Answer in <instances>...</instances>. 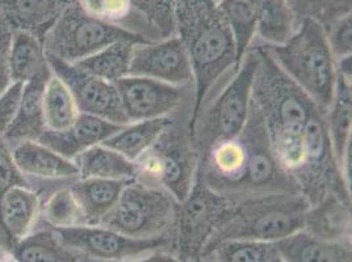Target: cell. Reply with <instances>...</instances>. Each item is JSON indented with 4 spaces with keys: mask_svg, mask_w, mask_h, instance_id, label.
<instances>
[{
    "mask_svg": "<svg viewBox=\"0 0 352 262\" xmlns=\"http://www.w3.org/2000/svg\"><path fill=\"white\" fill-rule=\"evenodd\" d=\"M250 47H255L259 56L251 102L262 117L281 167L292 176L302 161L309 118L318 106L280 69L263 45Z\"/></svg>",
    "mask_w": 352,
    "mask_h": 262,
    "instance_id": "6da1fadb",
    "label": "cell"
},
{
    "mask_svg": "<svg viewBox=\"0 0 352 262\" xmlns=\"http://www.w3.org/2000/svg\"><path fill=\"white\" fill-rule=\"evenodd\" d=\"M175 34L191 60L195 113L208 92L238 67L234 41L216 0H175Z\"/></svg>",
    "mask_w": 352,
    "mask_h": 262,
    "instance_id": "7a4b0ae2",
    "label": "cell"
},
{
    "mask_svg": "<svg viewBox=\"0 0 352 262\" xmlns=\"http://www.w3.org/2000/svg\"><path fill=\"white\" fill-rule=\"evenodd\" d=\"M259 56L250 47L233 71L212 88L193 113L192 139L199 159L209 148L235 138L246 123L251 105V89Z\"/></svg>",
    "mask_w": 352,
    "mask_h": 262,
    "instance_id": "3957f363",
    "label": "cell"
},
{
    "mask_svg": "<svg viewBox=\"0 0 352 262\" xmlns=\"http://www.w3.org/2000/svg\"><path fill=\"white\" fill-rule=\"evenodd\" d=\"M193 102L183 105L155 143L137 160L135 181L164 190L176 202L191 191L199 171V152L192 139Z\"/></svg>",
    "mask_w": 352,
    "mask_h": 262,
    "instance_id": "277c9868",
    "label": "cell"
},
{
    "mask_svg": "<svg viewBox=\"0 0 352 262\" xmlns=\"http://www.w3.org/2000/svg\"><path fill=\"white\" fill-rule=\"evenodd\" d=\"M263 46L287 76L326 113L334 97L338 75L322 24L310 17L301 19L285 44Z\"/></svg>",
    "mask_w": 352,
    "mask_h": 262,
    "instance_id": "5b68a950",
    "label": "cell"
},
{
    "mask_svg": "<svg viewBox=\"0 0 352 262\" xmlns=\"http://www.w3.org/2000/svg\"><path fill=\"white\" fill-rule=\"evenodd\" d=\"M309 206L300 193H272L236 201L204 252L220 241L233 239L278 243L304 230Z\"/></svg>",
    "mask_w": 352,
    "mask_h": 262,
    "instance_id": "8992f818",
    "label": "cell"
},
{
    "mask_svg": "<svg viewBox=\"0 0 352 262\" xmlns=\"http://www.w3.org/2000/svg\"><path fill=\"white\" fill-rule=\"evenodd\" d=\"M120 41L151 43L135 32L89 15L75 3L47 30L43 44L47 56L75 64Z\"/></svg>",
    "mask_w": 352,
    "mask_h": 262,
    "instance_id": "52a82bcc",
    "label": "cell"
},
{
    "mask_svg": "<svg viewBox=\"0 0 352 262\" xmlns=\"http://www.w3.org/2000/svg\"><path fill=\"white\" fill-rule=\"evenodd\" d=\"M292 177L309 204H317L329 195L351 201V188L342 174L326 128L324 112L320 108L309 118L304 134V156Z\"/></svg>",
    "mask_w": 352,
    "mask_h": 262,
    "instance_id": "ba28073f",
    "label": "cell"
},
{
    "mask_svg": "<svg viewBox=\"0 0 352 262\" xmlns=\"http://www.w3.org/2000/svg\"><path fill=\"white\" fill-rule=\"evenodd\" d=\"M234 202L208 188L197 177L190 194L175 204L173 233L176 256L186 262H199Z\"/></svg>",
    "mask_w": 352,
    "mask_h": 262,
    "instance_id": "9c48e42d",
    "label": "cell"
},
{
    "mask_svg": "<svg viewBox=\"0 0 352 262\" xmlns=\"http://www.w3.org/2000/svg\"><path fill=\"white\" fill-rule=\"evenodd\" d=\"M175 204L164 190L132 180L102 226L134 239L174 236Z\"/></svg>",
    "mask_w": 352,
    "mask_h": 262,
    "instance_id": "30bf717a",
    "label": "cell"
},
{
    "mask_svg": "<svg viewBox=\"0 0 352 262\" xmlns=\"http://www.w3.org/2000/svg\"><path fill=\"white\" fill-rule=\"evenodd\" d=\"M59 241L80 257L105 262L132 261L154 252H174V236L134 239L102 224L52 228Z\"/></svg>",
    "mask_w": 352,
    "mask_h": 262,
    "instance_id": "8fae6325",
    "label": "cell"
},
{
    "mask_svg": "<svg viewBox=\"0 0 352 262\" xmlns=\"http://www.w3.org/2000/svg\"><path fill=\"white\" fill-rule=\"evenodd\" d=\"M115 86L128 122L173 116L183 105L195 104L193 87H177L141 76H126Z\"/></svg>",
    "mask_w": 352,
    "mask_h": 262,
    "instance_id": "7c38bea8",
    "label": "cell"
},
{
    "mask_svg": "<svg viewBox=\"0 0 352 262\" xmlns=\"http://www.w3.org/2000/svg\"><path fill=\"white\" fill-rule=\"evenodd\" d=\"M47 56V54H46ZM50 69L73 95L80 113L99 117L116 125L129 123L115 84L94 76L76 64L47 56Z\"/></svg>",
    "mask_w": 352,
    "mask_h": 262,
    "instance_id": "4fadbf2b",
    "label": "cell"
},
{
    "mask_svg": "<svg viewBox=\"0 0 352 262\" xmlns=\"http://www.w3.org/2000/svg\"><path fill=\"white\" fill-rule=\"evenodd\" d=\"M128 76L160 80L177 87L195 88L191 60L176 34L133 46Z\"/></svg>",
    "mask_w": 352,
    "mask_h": 262,
    "instance_id": "5bb4252c",
    "label": "cell"
},
{
    "mask_svg": "<svg viewBox=\"0 0 352 262\" xmlns=\"http://www.w3.org/2000/svg\"><path fill=\"white\" fill-rule=\"evenodd\" d=\"M43 201L28 184L15 185L0 198V239L1 247L11 249L34 231L41 217Z\"/></svg>",
    "mask_w": 352,
    "mask_h": 262,
    "instance_id": "9a60e30c",
    "label": "cell"
},
{
    "mask_svg": "<svg viewBox=\"0 0 352 262\" xmlns=\"http://www.w3.org/2000/svg\"><path fill=\"white\" fill-rule=\"evenodd\" d=\"M124 125H116L99 117L80 113L67 130H46L38 142L56 151L63 158L73 160L83 151L102 145Z\"/></svg>",
    "mask_w": 352,
    "mask_h": 262,
    "instance_id": "2e32d148",
    "label": "cell"
},
{
    "mask_svg": "<svg viewBox=\"0 0 352 262\" xmlns=\"http://www.w3.org/2000/svg\"><path fill=\"white\" fill-rule=\"evenodd\" d=\"M17 171L27 177L73 182L79 178L73 160L63 158L38 141H25L10 147Z\"/></svg>",
    "mask_w": 352,
    "mask_h": 262,
    "instance_id": "e0dca14e",
    "label": "cell"
},
{
    "mask_svg": "<svg viewBox=\"0 0 352 262\" xmlns=\"http://www.w3.org/2000/svg\"><path fill=\"white\" fill-rule=\"evenodd\" d=\"M79 0H0V12L14 30L32 33L41 41L62 14Z\"/></svg>",
    "mask_w": 352,
    "mask_h": 262,
    "instance_id": "ac0fdd59",
    "label": "cell"
},
{
    "mask_svg": "<svg viewBox=\"0 0 352 262\" xmlns=\"http://www.w3.org/2000/svg\"><path fill=\"white\" fill-rule=\"evenodd\" d=\"M304 231L326 241L351 243V201L329 195L310 204L304 217Z\"/></svg>",
    "mask_w": 352,
    "mask_h": 262,
    "instance_id": "d6986e66",
    "label": "cell"
},
{
    "mask_svg": "<svg viewBox=\"0 0 352 262\" xmlns=\"http://www.w3.org/2000/svg\"><path fill=\"white\" fill-rule=\"evenodd\" d=\"M284 262H352L351 243L326 241L301 230L276 243Z\"/></svg>",
    "mask_w": 352,
    "mask_h": 262,
    "instance_id": "ffe728a7",
    "label": "cell"
},
{
    "mask_svg": "<svg viewBox=\"0 0 352 262\" xmlns=\"http://www.w3.org/2000/svg\"><path fill=\"white\" fill-rule=\"evenodd\" d=\"M50 76L36 78L24 84L19 113L12 126L1 136L7 146H15L25 141H38V138L46 130L43 110V93L45 84Z\"/></svg>",
    "mask_w": 352,
    "mask_h": 262,
    "instance_id": "44dd1931",
    "label": "cell"
},
{
    "mask_svg": "<svg viewBox=\"0 0 352 262\" xmlns=\"http://www.w3.org/2000/svg\"><path fill=\"white\" fill-rule=\"evenodd\" d=\"M129 181L78 178L70 185L87 224H102Z\"/></svg>",
    "mask_w": 352,
    "mask_h": 262,
    "instance_id": "7402d4cb",
    "label": "cell"
},
{
    "mask_svg": "<svg viewBox=\"0 0 352 262\" xmlns=\"http://www.w3.org/2000/svg\"><path fill=\"white\" fill-rule=\"evenodd\" d=\"M8 73L11 82H21L24 84L36 78L53 73L40 38L24 30H14L8 57Z\"/></svg>",
    "mask_w": 352,
    "mask_h": 262,
    "instance_id": "603a6c76",
    "label": "cell"
},
{
    "mask_svg": "<svg viewBox=\"0 0 352 262\" xmlns=\"http://www.w3.org/2000/svg\"><path fill=\"white\" fill-rule=\"evenodd\" d=\"M74 163L79 178H102L132 181L135 178V164L118 151L104 146L91 147L79 154Z\"/></svg>",
    "mask_w": 352,
    "mask_h": 262,
    "instance_id": "cb8c5ba5",
    "label": "cell"
},
{
    "mask_svg": "<svg viewBox=\"0 0 352 262\" xmlns=\"http://www.w3.org/2000/svg\"><path fill=\"white\" fill-rule=\"evenodd\" d=\"M297 19L288 0H256V43L278 46L285 44L297 28Z\"/></svg>",
    "mask_w": 352,
    "mask_h": 262,
    "instance_id": "d4e9b609",
    "label": "cell"
},
{
    "mask_svg": "<svg viewBox=\"0 0 352 262\" xmlns=\"http://www.w3.org/2000/svg\"><path fill=\"white\" fill-rule=\"evenodd\" d=\"M170 122L171 116L129 122L121 126L102 145L118 151L129 160L135 161L155 143Z\"/></svg>",
    "mask_w": 352,
    "mask_h": 262,
    "instance_id": "484cf974",
    "label": "cell"
},
{
    "mask_svg": "<svg viewBox=\"0 0 352 262\" xmlns=\"http://www.w3.org/2000/svg\"><path fill=\"white\" fill-rule=\"evenodd\" d=\"M324 119L334 152L342 164L343 155L352 143V86L350 80L340 75L337 76L334 97L324 113Z\"/></svg>",
    "mask_w": 352,
    "mask_h": 262,
    "instance_id": "4316f807",
    "label": "cell"
},
{
    "mask_svg": "<svg viewBox=\"0 0 352 262\" xmlns=\"http://www.w3.org/2000/svg\"><path fill=\"white\" fill-rule=\"evenodd\" d=\"M17 262H79L80 256L65 247L52 228L33 231L11 249Z\"/></svg>",
    "mask_w": 352,
    "mask_h": 262,
    "instance_id": "83f0119b",
    "label": "cell"
},
{
    "mask_svg": "<svg viewBox=\"0 0 352 262\" xmlns=\"http://www.w3.org/2000/svg\"><path fill=\"white\" fill-rule=\"evenodd\" d=\"M43 110L46 129L52 131L67 130L80 115L72 92L54 73L45 84Z\"/></svg>",
    "mask_w": 352,
    "mask_h": 262,
    "instance_id": "f1b7e54d",
    "label": "cell"
},
{
    "mask_svg": "<svg viewBox=\"0 0 352 262\" xmlns=\"http://www.w3.org/2000/svg\"><path fill=\"white\" fill-rule=\"evenodd\" d=\"M279 257L276 243L223 240L206 249L199 262H267Z\"/></svg>",
    "mask_w": 352,
    "mask_h": 262,
    "instance_id": "f546056e",
    "label": "cell"
},
{
    "mask_svg": "<svg viewBox=\"0 0 352 262\" xmlns=\"http://www.w3.org/2000/svg\"><path fill=\"white\" fill-rule=\"evenodd\" d=\"M134 45L128 41L109 45L75 64L88 73L115 84L129 75Z\"/></svg>",
    "mask_w": 352,
    "mask_h": 262,
    "instance_id": "4dcf8cb0",
    "label": "cell"
},
{
    "mask_svg": "<svg viewBox=\"0 0 352 262\" xmlns=\"http://www.w3.org/2000/svg\"><path fill=\"white\" fill-rule=\"evenodd\" d=\"M217 3L228 21L239 64L255 41L256 0H220Z\"/></svg>",
    "mask_w": 352,
    "mask_h": 262,
    "instance_id": "1f68e13d",
    "label": "cell"
},
{
    "mask_svg": "<svg viewBox=\"0 0 352 262\" xmlns=\"http://www.w3.org/2000/svg\"><path fill=\"white\" fill-rule=\"evenodd\" d=\"M70 185L54 190L41 206L40 218L44 219L47 228H67L87 224Z\"/></svg>",
    "mask_w": 352,
    "mask_h": 262,
    "instance_id": "d6a6232c",
    "label": "cell"
},
{
    "mask_svg": "<svg viewBox=\"0 0 352 262\" xmlns=\"http://www.w3.org/2000/svg\"><path fill=\"white\" fill-rule=\"evenodd\" d=\"M134 10L162 40L175 34V0H132Z\"/></svg>",
    "mask_w": 352,
    "mask_h": 262,
    "instance_id": "836d02e7",
    "label": "cell"
},
{
    "mask_svg": "<svg viewBox=\"0 0 352 262\" xmlns=\"http://www.w3.org/2000/svg\"><path fill=\"white\" fill-rule=\"evenodd\" d=\"M297 21L310 17L326 28L340 16L351 14L352 0H288Z\"/></svg>",
    "mask_w": 352,
    "mask_h": 262,
    "instance_id": "e575fe53",
    "label": "cell"
},
{
    "mask_svg": "<svg viewBox=\"0 0 352 262\" xmlns=\"http://www.w3.org/2000/svg\"><path fill=\"white\" fill-rule=\"evenodd\" d=\"M78 3L89 15L120 27L135 11L132 0H79Z\"/></svg>",
    "mask_w": 352,
    "mask_h": 262,
    "instance_id": "d590c367",
    "label": "cell"
},
{
    "mask_svg": "<svg viewBox=\"0 0 352 262\" xmlns=\"http://www.w3.org/2000/svg\"><path fill=\"white\" fill-rule=\"evenodd\" d=\"M326 37L336 60L352 56V15L340 16L326 28Z\"/></svg>",
    "mask_w": 352,
    "mask_h": 262,
    "instance_id": "8d00e7d4",
    "label": "cell"
},
{
    "mask_svg": "<svg viewBox=\"0 0 352 262\" xmlns=\"http://www.w3.org/2000/svg\"><path fill=\"white\" fill-rule=\"evenodd\" d=\"M24 83L11 82L0 92V136L12 126L20 109Z\"/></svg>",
    "mask_w": 352,
    "mask_h": 262,
    "instance_id": "74e56055",
    "label": "cell"
},
{
    "mask_svg": "<svg viewBox=\"0 0 352 262\" xmlns=\"http://www.w3.org/2000/svg\"><path fill=\"white\" fill-rule=\"evenodd\" d=\"M21 184H27V180L17 171L15 163L11 156V150L0 136V198L10 188L15 185H21ZM0 247H1V239H0Z\"/></svg>",
    "mask_w": 352,
    "mask_h": 262,
    "instance_id": "f35d334b",
    "label": "cell"
},
{
    "mask_svg": "<svg viewBox=\"0 0 352 262\" xmlns=\"http://www.w3.org/2000/svg\"><path fill=\"white\" fill-rule=\"evenodd\" d=\"M14 29L0 12V89L3 91L11 83L8 73V57L12 44Z\"/></svg>",
    "mask_w": 352,
    "mask_h": 262,
    "instance_id": "ab89813d",
    "label": "cell"
},
{
    "mask_svg": "<svg viewBox=\"0 0 352 262\" xmlns=\"http://www.w3.org/2000/svg\"><path fill=\"white\" fill-rule=\"evenodd\" d=\"M79 262H105L99 261V260H92V259H87V257H80ZM125 262H186L184 260H182L180 257H177L176 254H174L173 252H167V250H161V252H154V253H150L147 256L144 257H140V259H135L132 261Z\"/></svg>",
    "mask_w": 352,
    "mask_h": 262,
    "instance_id": "60d3db41",
    "label": "cell"
},
{
    "mask_svg": "<svg viewBox=\"0 0 352 262\" xmlns=\"http://www.w3.org/2000/svg\"><path fill=\"white\" fill-rule=\"evenodd\" d=\"M0 262H17L15 259H14V256H12V253L10 252V250H7L6 253H3L1 256H0Z\"/></svg>",
    "mask_w": 352,
    "mask_h": 262,
    "instance_id": "b9f144b4",
    "label": "cell"
},
{
    "mask_svg": "<svg viewBox=\"0 0 352 262\" xmlns=\"http://www.w3.org/2000/svg\"><path fill=\"white\" fill-rule=\"evenodd\" d=\"M267 262H284V261H283V260H281V259H280V256H279V257H276V259H274V260H271V261H267Z\"/></svg>",
    "mask_w": 352,
    "mask_h": 262,
    "instance_id": "7bdbcfd3",
    "label": "cell"
},
{
    "mask_svg": "<svg viewBox=\"0 0 352 262\" xmlns=\"http://www.w3.org/2000/svg\"><path fill=\"white\" fill-rule=\"evenodd\" d=\"M8 249H6V248L0 247V256L3 254V253H6Z\"/></svg>",
    "mask_w": 352,
    "mask_h": 262,
    "instance_id": "ee69618b",
    "label": "cell"
},
{
    "mask_svg": "<svg viewBox=\"0 0 352 262\" xmlns=\"http://www.w3.org/2000/svg\"><path fill=\"white\" fill-rule=\"evenodd\" d=\"M216 1H220V0H216Z\"/></svg>",
    "mask_w": 352,
    "mask_h": 262,
    "instance_id": "f6af8a7d",
    "label": "cell"
},
{
    "mask_svg": "<svg viewBox=\"0 0 352 262\" xmlns=\"http://www.w3.org/2000/svg\"><path fill=\"white\" fill-rule=\"evenodd\" d=\"M0 92H1V89H0Z\"/></svg>",
    "mask_w": 352,
    "mask_h": 262,
    "instance_id": "bcb514c9",
    "label": "cell"
}]
</instances>
